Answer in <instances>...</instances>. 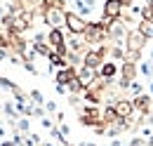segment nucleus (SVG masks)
<instances>
[{"mask_svg":"<svg viewBox=\"0 0 153 146\" xmlns=\"http://www.w3.org/2000/svg\"><path fill=\"white\" fill-rule=\"evenodd\" d=\"M130 90H132L134 94H141V83H137V80H132V83H130Z\"/></svg>","mask_w":153,"mask_h":146,"instance_id":"nucleus-17","label":"nucleus"},{"mask_svg":"<svg viewBox=\"0 0 153 146\" xmlns=\"http://www.w3.org/2000/svg\"><path fill=\"white\" fill-rule=\"evenodd\" d=\"M64 26L68 28V33H73V36H82L85 28H87V19L80 17L78 12H66V17H64Z\"/></svg>","mask_w":153,"mask_h":146,"instance_id":"nucleus-3","label":"nucleus"},{"mask_svg":"<svg viewBox=\"0 0 153 146\" xmlns=\"http://www.w3.org/2000/svg\"><path fill=\"white\" fill-rule=\"evenodd\" d=\"M78 78V71L73 66H66V69H59L57 73V85H64V87H68L73 80Z\"/></svg>","mask_w":153,"mask_h":146,"instance_id":"nucleus-10","label":"nucleus"},{"mask_svg":"<svg viewBox=\"0 0 153 146\" xmlns=\"http://www.w3.org/2000/svg\"><path fill=\"white\" fill-rule=\"evenodd\" d=\"M64 17H66L64 7H47V10H42V19H45V24H50V28L64 26Z\"/></svg>","mask_w":153,"mask_h":146,"instance_id":"nucleus-5","label":"nucleus"},{"mask_svg":"<svg viewBox=\"0 0 153 146\" xmlns=\"http://www.w3.org/2000/svg\"><path fill=\"white\" fill-rule=\"evenodd\" d=\"M137 71H139L137 61H130V59L120 66V87H123V90H127V87H130V83L137 80Z\"/></svg>","mask_w":153,"mask_h":146,"instance_id":"nucleus-4","label":"nucleus"},{"mask_svg":"<svg viewBox=\"0 0 153 146\" xmlns=\"http://www.w3.org/2000/svg\"><path fill=\"white\" fill-rule=\"evenodd\" d=\"M71 2H73L76 12L80 14V17H85V19L97 10V0H71Z\"/></svg>","mask_w":153,"mask_h":146,"instance_id":"nucleus-9","label":"nucleus"},{"mask_svg":"<svg viewBox=\"0 0 153 146\" xmlns=\"http://www.w3.org/2000/svg\"><path fill=\"white\" fill-rule=\"evenodd\" d=\"M132 104H134V111H139L141 115H149L153 111V99L149 94H137L132 99Z\"/></svg>","mask_w":153,"mask_h":146,"instance_id":"nucleus-8","label":"nucleus"},{"mask_svg":"<svg viewBox=\"0 0 153 146\" xmlns=\"http://www.w3.org/2000/svg\"><path fill=\"white\" fill-rule=\"evenodd\" d=\"M123 10H125V5H123V0H106L104 2V7H101V14L104 19H120L123 17Z\"/></svg>","mask_w":153,"mask_h":146,"instance_id":"nucleus-7","label":"nucleus"},{"mask_svg":"<svg viewBox=\"0 0 153 146\" xmlns=\"http://www.w3.org/2000/svg\"><path fill=\"white\" fill-rule=\"evenodd\" d=\"M80 123H82V125H87V127L104 125V123H101V111L94 109V104H92V106H85L82 113H80Z\"/></svg>","mask_w":153,"mask_h":146,"instance_id":"nucleus-6","label":"nucleus"},{"mask_svg":"<svg viewBox=\"0 0 153 146\" xmlns=\"http://www.w3.org/2000/svg\"><path fill=\"white\" fill-rule=\"evenodd\" d=\"M47 42L57 50L61 45H66V40H64V33H61V28H50V33H47Z\"/></svg>","mask_w":153,"mask_h":146,"instance_id":"nucleus-13","label":"nucleus"},{"mask_svg":"<svg viewBox=\"0 0 153 146\" xmlns=\"http://www.w3.org/2000/svg\"><path fill=\"white\" fill-rule=\"evenodd\" d=\"M146 42H149V38L144 36L139 28L127 31V38H125V45H127V59H130V61H137L139 54H141V50L146 47Z\"/></svg>","mask_w":153,"mask_h":146,"instance_id":"nucleus-1","label":"nucleus"},{"mask_svg":"<svg viewBox=\"0 0 153 146\" xmlns=\"http://www.w3.org/2000/svg\"><path fill=\"white\" fill-rule=\"evenodd\" d=\"M139 31H141L146 38H153V21H144V19H141V24H139Z\"/></svg>","mask_w":153,"mask_h":146,"instance_id":"nucleus-15","label":"nucleus"},{"mask_svg":"<svg viewBox=\"0 0 153 146\" xmlns=\"http://www.w3.org/2000/svg\"><path fill=\"white\" fill-rule=\"evenodd\" d=\"M118 120H120V115L115 113V109H113V106H108V109L101 113V123H104L106 127H108V125H115Z\"/></svg>","mask_w":153,"mask_h":146,"instance_id":"nucleus-14","label":"nucleus"},{"mask_svg":"<svg viewBox=\"0 0 153 146\" xmlns=\"http://www.w3.org/2000/svg\"><path fill=\"white\" fill-rule=\"evenodd\" d=\"M97 73H99L101 78H106V80H113L115 75H118V64H115V61H104Z\"/></svg>","mask_w":153,"mask_h":146,"instance_id":"nucleus-12","label":"nucleus"},{"mask_svg":"<svg viewBox=\"0 0 153 146\" xmlns=\"http://www.w3.org/2000/svg\"><path fill=\"white\" fill-rule=\"evenodd\" d=\"M149 90H151V94H153V80H151V83H149Z\"/></svg>","mask_w":153,"mask_h":146,"instance_id":"nucleus-18","label":"nucleus"},{"mask_svg":"<svg viewBox=\"0 0 153 146\" xmlns=\"http://www.w3.org/2000/svg\"><path fill=\"white\" fill-rule=\"evenodd\" d=\"M113 109H115V113H118L120 118H132L134 104H132V99H118L113 104Z\"/></svg>","mask_w":153,"mask_h":146,"instance_id":"nucleus-11","label":"nucleus"},{"mask_svg":"<svg viewBox=\"0 0 153 146\" xmlns=\"http://www.w3.org/2000/svg\"><path fill=\"white\" fill-rule=\"evenodd\" d=\"M141 19H144V21H153V5L146 2V5L141 7Z\"/></svg>","mask_w":153,"mask_h":146,"instance_id":"nucleus-16","label":"nucleus"},{"mask_svg":"<svg viewBox=\"0 0 153 146\" xmlns=\"http://www.w3.org/2000/svg\"><path fill=\"white\" fill-rule=\"evenodd\" d=\"M85 42H90V45H97V42H104L106 38H108V26L104 24V21H94V24H87V28H85Z\"/></svg>","mask_w":153,"mask_h":146,"instance_id":"nucleus-2","label":"nucleus"}]
</instances>
